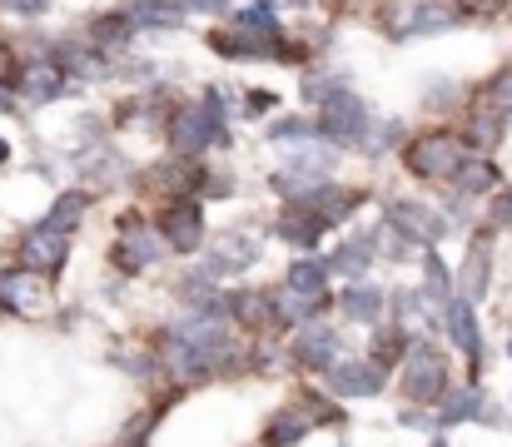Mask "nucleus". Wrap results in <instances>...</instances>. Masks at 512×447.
I'll return each instance as SVG.
<instances>
[{"label": "nucleus", "instance_id": "1", "mask_svg": "<svg viewBox=\"0 0 512 447\" xmlns=\"http://www.w3.org/2000/svg\"><path fill=\"white\" fill-rule=\"evenodd\" d=\"M463 378L453 373V348L438 343V338H418L408 348V358L398 363L393 373V388H398V403H413V408H438Z\"/></svg>", "mask_w": 512, "mask_h": 447}, {"label": "nucleus", "instance_id": "2", "mask_svg": "<svg viewBox=\"0 0 512 447\" xmlns=\"http://www.w3.org/2000/svg\"><path fill=\"white\" fill-rule=\"evenodd\" d=\"M284 353H289V373H294V378H324L329 368H339L353 348H348L343 323L319 318V323L294 328V333L284 338Z\"/></svg>", "mask_w": 512, "mask_h": 447}, {"label": "nucleus", "instance_id": "3", "mask_svg": "<svg viewBox=\"0 0 512 447\" xmlns=\"http://www.w3.org/2000/svg\"><path fill=\"white\" fill-rule=\"evenodd\" d=\"M463 159H468V145H463L458 130H423V135H413L408 145L398 149L403 174L418 179V184H448Z\"/></svg>", "mask_w": 512, "mask_h": 447}, {"label": "nucleus", "instance_id": "4", "mask_svg": "<svg viewBox=\"0 0 512 447\" xmlns=\"http://www.w3.org/2000/svg\"><path fill=\"white\" fill-rule=\"evenodd\" d=\"M314 120H319V135L329 149H363L368 135H373V110L363 95H353V85H339L329 90L319 105H314Z\"/></svg>", "mask_w": 512, "mask_h": 447}, {"label": "nucleus", "instance_id": "5", "mask_svg": "<svg viewBox=\"0 0 512 447\" xmlns=\"http://www.w3.org/2000/svg\"><path fill=\"white\" fill-rule=\"evenodd\" d=\"M259 259H264L259 234H249V229H224V234H214V239L199 249L194 274L209 279V284H229V279H244Z\"/></svg>", "mask_w": 512, "mask_h": 447}, {"label": "nucleus", "instance_id": "6", "mask_svg": "<svg viewBox=\"0 0 512 447\" xmlns=\"http://www.w3.org/2000/svg\"><path fill=\"white\" fill-rule=\"evenodd\" d=\"M438 433H453V428H512V413H503V403L488 393V383H458L438 408Z\"/></svg>", "mask_w": 512, "mask_h": 447}, {"label": "nucleus", "instance_id": "7", "mask_svg": "<svg viewBox=\"0 0 512 447\" xmlns=\"http://www.w3.org/2000/svg\"><path fill=\"white\" fill-rule=\"evenodd\" d=\"M165 145H170V154H179V159H204L209 149H229L234 135L219 130V125L204 115L199 100H179L170 125H165Z\"/></svg>", "mask_w": 512, "mask_h": 447}, {"label": "nucleus", "instance_id": "8", "mask_svg": "<svg viewBox=\"0 0 512 447\" xmlns=\"http://www.w3.org/2000/svg\"><path fill=\"white\" fill-rule=\"evenodd\" d=\"M383 229L408 239L413 249H438L453 234V219L443 209H433L428 199H388L383 204Z\"/></svg>", "mask_w": 512, "mask_h": 447}, {"label": "nucleus", "instance_id": "9", "mask_svg": "<svg viewBox=\"0 0 512 447\" xmlns=\"http://www.w3.org/2000/svg\"><path fill=\"white\" fill-rule=\"evenodd\" d=\"M155 234H160V244H165L170 254H179V259H199V249L209 244L204 199H170V204H160Z\"/></svg>", "mask_w": 512, "mask_h": 447}, {"label": "nucleus", "instance_id": "10", "mask_svg": "<svg viewBox=\"0 0 512 447\" xmlns=\"http://www.w3.org/2000/svg\"><path fill=\"white\" fill-rule=\"evenodd\" d=\"M319 388H324L329 398H339L343 408H348V403H373V398H383V393L393 388V373L378 368L368 353H348L339 368H329V373L319 378Z\"/></svg>", "mask_w": 512, "mask_h": 447}, {"label": "nucleus", "instance_id": "11", "mask_svg": "<svg viewBox=\"0 0 512 447\" xmlns=\"http://www.w3.org/2000/svg\"><path fill=\"white\" fill-rule=\"evenodd\" d=\"M204 179H209V164L204 159H179V154H165V159H155V164H145L135 174V184L145 194H155L160 204H170V199H199L204 194Z\"/></svg>", "mask_w": 512, "mask_h": 447}, {"label": "nucleus", "instance_id": "12", "mask_svg": "<svg viewBox=\"0 0 512 447\" xmlns=\"http://www.w3.org/2000/svg\"><path fill=\"white\" fill-rule=\"evenodd\" d=\"M383 25L393 40H423V35H448L463 20H458L453 0H398L383 10Z\"/></svg>", "mask_w": 512, "mask_h": 447}, {"label": "nucleus", "instance_id": "13", "mask_svg": "<svg viewBox=\"0 0 512 447\" xmlns=\"http://www.w3.org/2000/svg\"><path fill=\"white\" fill-rule=\"evenodd\" d=\"M443 338H448V348L468 363V383H483V368H488V338H483V323H478V303L453 298V303L443 308Z\"/></svg>", "mask_w": 512, "mask_h": 447}, {"label": "nucleus", "instance_id": "14", "mask_svg": "<svg viewBox=\"0 0 512 447\" xmlns=\"http://www.w3.org/2000/svg\"><path fill=\"white\" fill-rule=\"evenodd\" d=\"M229 323L239 328V338H284L279 289H254V284L229 289Z\"/></svg>", "mask_w": 512, "mask_h": 447}, {"label": "nucleus", "instance_id": "15", "mask_svg": "<svg viewBox=\"0 0 512 447\" xmlns=\"http://www.w3.org/2000/svg\"><path fill=\"white\" fill-rule=\"evenodd\" d=\"M55 308V284L20 269V264H5L0 269V313L5 318H45Z\"/></svg>", "mask_w": 512, "mask_h": 447}, {"label": "nucleus", "instance_id": "16", "mask_svg": "<svg viewBox=\"0 0 512 447\" xmlns=\"http://www.w3.org/2000/svg\"><path fill=\"white\" fill-rule=\"evenodd\" d=\"M40 55H50V60L65 70L70 85H105V80L120 75V65H115L105 50H95L90 40H80V35H70V40H50Z\"/></svg>", "mask_w": 512, "mask_h": 447}, {"label": "nucleus", "instance_id": "17", "mask_svg": "<svg viewBox=\"0 0 512 447\" xmlns=\"http://www.w3.org/2000/svg\"><path fill=\"white\" fill-rule=\"evenodd\" d=\"M174 105H179V100H174L165 85H150V90H140V95H125V100L110 110V130H125V135H135V130L165 135Z\"/></svg>", "mask_w": 512, "mask_h": 447}, {"label": "nucleus", "instance_id": "18", "mask_svg": "<svg viewBox=\"0 0 512 447\" xmlns=\"http://www.w3.org/2000/svg\"><path fill=\"white\" fill-rule=\"evenodd\" d=\"M15 264L55 284V279L70 269V239L55 234V229H45V224H30V229L15 239Z\"/></svg>", "mask_w": 512, "mask_h": 447}, {"label": "nucleus", "instance_id": "19", "mask_svg": "<svg viewBox=\"0 0 512 447\" xmlns=\"http://www.w3.org/2000/svg\"><path fill=\"white\" fill-rule=\"evenodd\" d=\"M388 323H393V328H403L413 343H418V338H443V308L423 294L418 284H413V289L388 294Z\"/></svg>", "mask_w": 512, "mask_h": 447}, {"label": "nucleus", "instance_id": "20", "mask_svg": "<svg viewBox=\"0 0 512 447\" xmlns=\"http://www.w3.org/2000/svg\"><path fill=\"white\" fill-rule=\"evenodd\" d=\"M334 264V279H348V284H363L373 264H383V219L368 224V229H353L339 249L329 254Z\"/></svg>", "mask_w": 512, "mask_h": 447}, {"label": "nucleus", "instance_id": "21", "mask_svg": "<svg viewBox=\"0 0 512 447\" xmlns=\"http://www.w3.org/2000/svg\"><path fill=\"white\" fill-rule=\"evenodd\" d=\"M15 95H20V105H55L70 95V80L50 55H30L15 70Z\"/></svg>", "mask_w": 512, "mask_h": 447}, {"label": "nucleus", "instance_id": "22", "mask_svg": "<svg viewBox=\"0 0 512 447\" xmlns=\"http://www.w3.org/2000/svg\"><path fill=\"white\" fill-rule=\"evenodd\" d=\"M160 259H165V244H160L155 224H150V229H135V234H115V244H110V269H115L120 279H140V274H150Z\"/></svg>", "mask_w": 512, "mask_h": 447}, {"label": "nucleus", "instance_id": "23", "mask_svg": "<svg viewBox=\"0 0 512 447\" xmlns=\"http://www.w3.org/2000/svg\"><path fill=\"white\" fill-rule=\"evenodd\" d=\"M488 294H493V229H473L468 254L458 264V298L483 303Z\"/></svg>", "mask_w": 512, "mask_h": 447}, {"label": "nucleus", "instance_id": "24", "mask_svg": "<svg viewBox=\"0 0 512 447\" xmlns=\"http://www.w3.org/2000/svg\"><path fill=\"white\" fill-rule=\"evenodd\" d=\"M329 234H334V224H329L319 209L284 204V209H279V219H274V239H284V244H289V249H299V254H314Z\"/></svg>", "mask_w": 512, "mask_h": 447}, {"label": "nucleus", "instance_id": "25", "mask_svg": "<svg viewBox=\"0 0 512 447\" xmlns=\"http://www.w3.org/2000/svg\"><path fill=\"white\" fill-rule=\"evenodd\" d=\"M319 428H314V418L289 398L284 408H274L264 423H259V438H254V447H304L309 438H314Z\"/></svg>", "mask_w": 512, "mask_h": 447}, {"label": "nucleus", "instance_id": "26", "mask_svg": "<svg viewBox=\"0 0 512 447\" xmlns=\"http://www.w3.org/2000/svg\"><path fill=\"white\" fill-rule=\"evenodd\" d=\"M334 313H339L343 323H353V328H378V323H388V294H383L373 279H363V284H343Z\"/></svg>", "mask_w": 512, "mask_h": 447}, {"label": "nucleus", "instance_id": "27", "mask_svg": "<svg viewBox=\"0 0 512 447\" xmlns=\"http://www.w3.org/2000/svg\"><path fill=\"white\" fill-rule=\"evenodd\" d=\"M174 303H179V313H184V318H229V289H224V284L199 279L194 269L174 284Z\"/></svg>", "mask_w": 512, "mask_h": 447}, {"label": "nucleus", "instance_id": "28", "mask_svg": "<svg viewBox=\"0 0 512 447\" xmlns=\"http://www.w3.org/2000/svg\"><path fill=\"white\" fill-rule=\"evenodd\" d=\"M80 179H85L90 189H120V184L135 179V169H130V159L115 145H95L80 154Z\"/></svg>", "mask_w": 512, "mask_h": 447}, {"label": "nucleus", "instance_id": "29", "mask_svg": "<svg viewBox=\"0 0 512 447\" xmlns=\"http://www.w3.org/2000/svg\"><path fill=\"white\" fill-rule=\"evenodd\" d=\"M503 184H508V179H503V169H498L488 154H468V159L458 164V174L448 179V189H453L458 199H493Z\"/></svg>", "mask_w": 512, "mask_h": 447}, {"label": "nucleus", "instance_id": "30", "mask_svg": "<svg viewBox=\"0 0 512 447\" xmlns=\"http://www.w3.org/2000/svg\"><path fill=\"white\" fill-rule=\"evenodd\" d=\"M508 115H498V110H488V105H473L468 100V115H463V145H468V154H488L493 159V149L503 145V135H508Z\"/></svg>", "mask_w": 512, "mask_h": 447}, {"label": "nucleus", "instance_id": "31", "mask_svg": "<svg viewBox=\"0 0 512 447\" xmlns=\"http://www.w3.org/2000/svg\"><path fill=\"white\" fill-rule=\"evenodd\" d=\"M279 289L304 294V298L334 294V264H329V259H319V254H299V259H289V264H284V284H279Z\"/></svg>", "mask_w": 512, "mask_h": 447}, {"label": "nucleus", "instance_id": "32", "mask_svg": "<svg viewBox=\"0 0 512 447\" xmlns=\"http://www.w3.org/2000/svg\"><path fill=\"white\" fill-rule=\"evenodd\" d=\"M85 219H90V189H60L50 199V209L40 214V224L55 229V234H65V239H75L85 229Z\"/></svg>", "mask_w": 512, "mask_h": 447}, {"label": "nucleus", "instance_id": "33", "mask_svg": "<svg viewBox=\"0 0 512 447\" xmlns=\"http://www.w3.org/2000/svg\"><path fill=\"white\" fill-rule=\"evenodd\" d=\"M294 403L314 418L319 433H339V438L348 433V408H343L339 398H329L319 383H299V388H294Z\"/></svg>", "mask_w": 512, "mask_h": 447}, {"label": "nucleus", "instance_id": "34", "mask_svg": "<svg viewBox=\"0 0 512 447\" xmlns=\"http://www.w3.org/2000/svg\"><path fill=\"white\" fill-rule=\"evenodd\" d=\"M80 40H90L95 50L115 55V50H125V45L135 40V20L125 15V5H120V10H100V15L85 20V35H80Z\"/></svg>", "mask_w": 512, "mask_h": 447}, {"label": "nucleus", "instance_id": "35", "mask_svg": "<svg viewBox=\"0 0 512 447\" xmlns=\"http://www.w3.org/2000/svg\"><path fill=\"white\" fill-rule=\"evenodd\" d=\"M229 25L244 35V40H284V20H279V5H269V0H254V5H244V10H234L229 15Z\"/></svg>", "mask_w": 512, "mask_h": 447}, {"label": "nucleus", "instance_id": "36", "mask_svg": "<svg viewBox=\"0 0 512 447\" xmlns=\"http://www.w3.org/2000/svg\"><path fill=\"white\" fill-rule=\"evenodd\" d=\"M408 348H413V338H408L403 328H393V323L368 328V343H363V353H368L378 368H388V373H398V363L408 358Z\"/></svg>", "mask_w": 512, "mask_h": 447}, {"label": "nucleus", "instance_id": "37", "mask_svg": "<svg viewBox=\"0 0 512 447\" xmlns=\"http://www.w3.org/2000/svg\"><path fill=\"white\" fill-rule=\"evenodd\" d=\"M264 140H269L274 149L324 145V135H319V120H314V115H284V120H269V125H264Z\"/></svg>", "mask_w": 512, "mask_h": 447}, {"label": "nucleus", "instance_id": "38", "mask_svg": "<svg viewBox=\"0 0 512 447\" xmlns=\"http://www.w3.org/2000/svg\"><path fill=\"white\" fill-rule=\"evenodd\" d=\"M125 15L135 30H179L184 25V0H125Z\"/></svg>", "mask_w": 512, "mask_h": 447}, {"label": "nucleus", "instance_id": "39", "mask_svg": "<svg viewBox=\"0 0 512 447\" xmlns=\"http://www.w3.org/2000/svg\"><path fill=\"white\" fill-rule=\"evenodd\" d=\"M473 105H488V110H498V115H508L512 120V65L493 70V75L473 90Z\"/></svg>", "mask_w": 512, "mask_h": 447}, {"label": "nucleus", "instance_id": "40", "mask_svg": "<svg viewBox=\"0 0 512 447\" xmlns=\"http://www.w3.org/2000/svg\"><path fill=\"white\" fill-rule=\"evenodd\" d=\"M408 145V125L403 120H378L373 125V135H368V145H363V154L368 159H383V154H393V149Z\"/></svg>", "mask_w": 512, "mask_h": 447}, {"label": "nucleus", "instance_id": "41", "mask_svg": "<svg viewBox=\"0 0 512 447\" xmlns=\"http://www.w3.org/2000/svg\"><path fill=\"white\" fill-rule=\"evenodd\" d=\"M279 105H284V100H279L274 90H264V85H244V90H239V120H269Z\"/></svg>", "mask_w": 512, "mask_h": 447}, {"label": "nucleus", "instance_id": "42", "mask_svg": "<svg viewBox=\"0 0 512 447\" xmlns=\"http://www.w3.org/2000/svg\"><path fill=\"white\" fill-rule=\"evenodd\" d=\"M393 423H398L403 433H423V438H438V418H433L428 408H413V403H398V413H393Z\"/></svg>", "mask_w": 512, "mask_h": 447}, {"label": "nucleus", "instance_id": "43", "mask_svg": "<svg viewBox=\"0 0 512 447\" xmlns=\"http://www.w3.org/2000/svg\"><path fill=\"white\" fill-rule=\"evenodd\" d=\"M483 229H493V234L512 229V184H503V189L488 199V224H483Z\"/></svg>", "mask_w": 512, "mask_h": 447}, {"label": "nucleus", "instance_id": "44", "mask_svg": "<svg viewBox=\"0 0 512 447\" xmlns=\"http://www.w3.org/2000/svg\"><path fill=\"white\" fill-rule=\"evenodd\" d=\"M508 5H512V0H453L458 20H498Z\"/></svg>", "mask_w": 512, "mask_h": 447}, {"label": "nucleus", "instance_id": "45", "mask_svg": "<svg viewBox=\"0 0 512 447\" xmlns=\"http://www.w3.org/2000/svg\"><path fill=\"white\" fill-rule=\"evenodd\" d=\"M55 0H0V10L5 15H20V20H35V15H45Z\"/></svg>", "mask_w": 512, "mask_h": 447}, {"label": "nucleus", "instance_id": "46", "mask_svg": "<svg viewBox=\"0 0 512 447\" xmlns=\"http://www.w3.org/2000/svg\"><path fill=\"white\" fill-rule=\"evenodd\" d=\"M229 194H234V179L209 169V179H204V194H199V199H229Z\"/></svg>", "mask_w": 512, "mask_h": 447}, {"label": "nucleus", "instance_id": "47", "mask_svg": "<svg viewBox=\"0 0 512 447\" xmlns=\"http://www.w3.org/2000/svg\"><path fill=\"white\" fill-rule=\"evenodd\" d=\"M229 5H234V0H184L189 15H229Z\"/></svg>", "mask_w": 512, "mask_h": 447}, {"label": "nucleus", "instance_id": "48", "mask_svg": "<svg viewBox=\"0 0 512 447\" xmlns=\"http://www.w3.org/2000/svg\"><path fill=\"white\" fill-rule=\"evenodd\" d=\"M15 70H20V60H15V45L0 35V75H5V80H15Z\"/></svg>", "mask_w": 512, "mask_h": 447}, {"label": "nucleus", "instance_id": "49", "mask_svg": "<svg viewBox=\"0 0 512 447\" xmlns=\"http://www.w3.org/2000/svg\"><path fill=\"white\" fill-rule=\"evenodd\" d=\"M15 105H20V95H15V80H5V75H0V115H10Z\"/></svg>", "mask_w": 512, "mask_h": 447}, {"label": "nucleus", "instance_id": "50", "mask_svg": "<svg viewBox=\"0 0 512 447\" xmlns=\"http://www.w3.org/2000/svg\"><path fill=\"white\" fill-rule=\"evenodd\" d=\"M0 164H10V135H0Z\"/></svg>", "mask_w": 512, "mask_h": 447}, {"label": "nucleus", "instance_id": "51", "mask_svg": "<svg viewBox=\"0 0 512 447\" xmlns=\"http://www.w3.org/2000/svg\"><path fill=\"white\" fill-rule=\"evenodd\" d=\"M423 447H453V443H448V433H438V438H428Z\"/></svg>", "mask_w": 512, "mask_h": 447}, {"label": "nucleus", "instance_id": "52", "mask_svg": "<svg viewBox=\"0 0 512 447\" xmlns=\"http://www.w3.org/2000/svg\"><path fill=\"white\" fill-rule=\"evenodd\" d=\"M503 353L512 358V318H508V338H503Z\"/></svg>", "mask_w": 512, "mask_h": 447}, {"label": "nucleus", "instance_id": "53", "mask_svg": "<svg viewBox=\"0 0 512 447\" xmlns=\"http://www.w3.org/2000/svg\"><path fill=\"white\" fill-rule=\"evenodd\" d=\"M334 447H353V443H348V433H343V438H339V443H334Z\"/></svg>", "mask_w": 512, "mask_h": 447}, {"label": "nucleus", "instance_id": "54", "mask_svg": "<svg viewBox=\"0 0 512 447\" xmlns=\"http://www.w3.org/2000/svg\"><path fill=\"white\" fill-rule=\"evenodd\" d=\"M508 413H512V393H508Z\"/></svg>", "mask_w": 512, "mask_h": 447}, {"label": "nucleus", "instance_id": "55", "mask_svg": "<svg viewBox=\"0 0 512 447\" xmlns=\"http://www.w3.org/2000/svg\"><path fill=\"white\" fill-rule=\"evenodd\" d=\"M343 5H353V0H343Z\"/></svg>", "mask_w": 512, "mask_h": 447}]
</instances>
